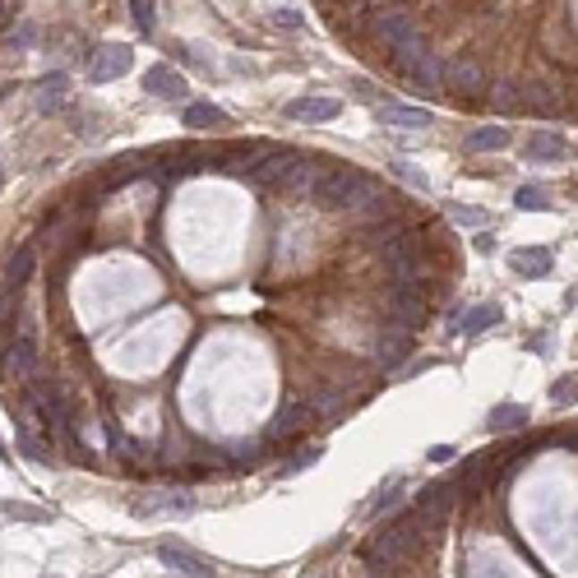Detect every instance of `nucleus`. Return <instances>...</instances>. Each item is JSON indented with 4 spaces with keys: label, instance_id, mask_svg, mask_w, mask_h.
<instances>
[{
    "label": "nucleus",
    "instance_id": "f3484780",
    "mask_svg": "<svg viewBox=\"0 0 578 578\" xmlns=\"http://www.w3.org/2000/svg\"><path fill=\"white\" fill-rule=\"evenodd\" d=\"M292 157H296V149H268L259 162H255V181L259 185H273V190H278V181H283V172L292 167Z\"/></svg>",
    "mask_w": 578,
    "mask_h": 578
},
{
    "label": "nucleus",
    "instance_id": "20e7f679",
    "mask_svg": "<svg viewBox=\"0 0 578 578\" xmlns=\"http://www.w3.org/2000/svg\"><path fill=\"white\" fill-rule=\"evenodd\" d=\"M157 560L167 565L176 578H213V574H217V565H213L208 556H200V550H190V546H181V541H162V546H157Z\"/></svg>",
    "mask_w": 578,
    "mask_h": 578
},
{
    "label": "nucleus",
    "instance_id": "ddd939ff",
    "mask_svg": "<svg viewBox=\"0 0 578 578\" xmlns=\"http://www.w3.org/2000/svg\"><path fill=\"white\" fill-rule=\"evenodd\" d=\"M398 200H389V195H384V190H375V195H366L361 204H356L352 213H356V223H366V227H384V223H398Z\"/></svg>",
    "mask_w": 578,
    "mask_h": 578
},
{
    "label": "nucleus",
    "instance_id": "4be33fe9",
    "mask_svg": "<svg viewBox=\"0 0 578 578\" xmlns=\"http://www.w3.org/2000/svg\"><path fill=\"white\" fill-rule=\"evenodd\" d=\"M528 157L532 162H560V157H569V140H565V134H532V140H528Z\"/></svg>",
    "mask_w": 578,
    "mask_h": 578
},
{
    "label": "nucleus",
    "instance_id": "7c9ffc66",
    "mask_svg": "<svg viewBox=\"0 0 578 578\" xmlns=\"http://www.w3.org/2000/svg\"><path fill=\"white\" fill-rule=\"evenodd\" d=\"M449 217H454L458 227H486V223H490V213H486V208H467V204H454V208H449Z\"/></svg>",
    "mask_w": 578,
    "mask_h": 578
},
{
    "label": "nucleus",
    "instance_id": "1a4fd4ad",
    "mask_svg": "<svg viewBox=\"0 0 578 578\" xmlns=\"http://www.w3.org/2000/svg\"><path fill=\"white\" fill-rule=\"evenodd\" d=\"M130 65H134V51H130V47H116V42H106V47L93 51L89 74H93V84H112V79L130 74Z\"/></svg>",
    "mask_w": 578,
    "mask_h": 578
},
{
    "label": "nucleus",
    "instance_id": "f704fd0d",
    "mask_svg": "<svg viewBox=\"0 0 578 578\" xmlns=\"http://www.w3.org/2000/svg\"><path fill=\"white\" fill-rule=\"evenodd\" d=\"M550 398H556L560 407H565V403H574V398H578V375H565V379H556V389H550Z\"/></svg>",
    "mask_w": 578,
    "mask_h": 578
},
{
    "label": "nucleus",
    "instance_id": "5701e85b",
    "mask_svg": "<svg viewBox=\"0 0 578 578\" xmlns=\"http://www.w3.org/2000/svg\"><path fill=\"white\" fill-rule=\"evenodd\" d=\"M509 149V130L505 125H477L467 134V153H500Z\"/></svg>",
    "mask_w": 578,
    "mask_h": 578
},
{
    "label": "nucleus",
    "instance_id": "39448f33",
    "mask_svg": "<svg viewBox=\"0 0 578 578\" xmlns=\"http://www.w3.org/2000/svg\"><path fill=\"white\" fill-rule=\"evenodd\" d=\"M445 89H449L458 102L481 98V93H486V70H481V61H472V56L449 61V65H445Z\"/></svg>",
    "mask_w": 578,
    "mask_h": 578
},
{
    "label": "nucleus",
    "instance_id": "473e14b6",
    "mask_svg": "<svg viewBox=\"0 0 578 578\" xmlns=\"http://www.w3.org/2000/svg\"><path fill=\"white\" fill-rule=\"evenodd\" d=\"M319 458H324V449H319V445H310V449H301L296 458H287V463H283V472H306V467H310V463H319Z\"/></svg>",
    "mask_w": 578,
    "mask_h": 578
},
{
    "label": "nucleus",
    "instance_id": "cd10ccee",
    "mask_svg": "<svg viewBox=\"0 0 578 578\" xmlns=\"http://www.w3.org/2000/svg\"><path fill=\"white\" fill-rule=\"evenodd\" d=\"M223 106H213V102H195V106H185V125L190 130H208V125H223Z\"/></svg>",
    "mask_w": 578,
    "mask_h": 578
},
{
    "label": "nucleus",
    "instance_id": "0eeeda50",
    "mask_svg": "<svg viewBox=\"0 0 578 578\" xmlns=\"http://www.w3.org/2000/svg\"><path fill=\"white\" fill-rule=\"evenodd\" d=\"M384 306H389V324H403V328H421L426 324V296L417 287H394Z\"/></svg>",
    "mask_w": 578,
    "mask_h": 578
},
{
    "label": "nucleus",
    "instance_id": "c9c22d12",
    "mask_svg": "<svg viewBox=\"0 0 578 578\" xmlns=\"http://www.w3.org/2000/svg\"><path fill=\"white\" fill-rule=\"evenodd\" d=\"M19 449H23V454H29V458H38V463H47V449L38 445V439H33V435H23V430H19Z\"/></svg>",
    "mask_w": 578,
    "mask_h": 578
},
{
    "label": "nucleus",
    "instance_id": "4c0bfd02",
    "mask_svg": "<svg viewBox=\"0 0 578 578\" xmlns=\"http://www.w3.org/2000/svg\"><path fill=\"white\" fill-rule=\"evenodd\" d=\"M430 458H435V463H449V458H454V449H449V445H439V449H430Z\"/></svg>",
    "mask_w": 578,
    "mask_h": 578
},
{
    "label": "nucleus",
    "instance_id": "423d86ee",
    "mask_svg": "<svg viewBox=\"0 0 578 578\" xmlns=\"http://www.w3.org/2000/svg\"><path fill=\"white\" fill-rule=\"evenodd\" d=\"M458 500H463L458 481H435V486H426V490L417 495V518L426 523V528H435V523L449 518V509H454Z\"/></svg>",
    "mask_w": 578,
    "mask_h": 578
},
{
    "label": "nucleus",
    "instance_id": "72a5a7b5",
    "mask_svg": "<svg viewBox=\"0 0 578 578\" xmlns=\"http://www.w3.org/2000/svg\"><path fill=\"white\" fill-rule=\"evenodd\" d=\"M394 176H398V181H407L412 190H430V181H426L417 167H412V162H394Z\"/></svg>",
    "mask_w": 578,
    "mask_h": 578
},
{
    "label": "nucleus",
    "instance_id": "6e6552de",
    "mask_svg": "<svg viewBox=\"0 0 578 578\" xmlns=\"http://www.w3.org/2000/svg\"><path fill=\"white\" fill-rule=\"evenodd\" d=\"M375 356H379L384 370H398L407 356H412V328H403V324H384L379 338H375Z\"/></svg>",
    "mask_w": 578,
    "mask_h": 578
},
{
    "label": "nucleus",
    "instance_id": "2eb2a0df",
    "mask_svg": "<svg viewBox=\"0 0 578 578\" xmlns=\"http://www.w3.org/2000/svg\"><path fill=\"white\" fill-rule=\"evenodd\" d=\"M292 121H338L343 116V102L338 98H301L287 106Z\"/></svg>",
    "mask_w": 578,
    "mask_h": 578
},
{
    "label": "nucleus",
    "instance_id": "6ab92c4d",
    "mask_svg": "<svg viewBox=\"0 0 578 578\" xmlns=\"http://www.w3.org/2000/svg\"><path fill=\"white\" fill-rule=\"evenodd\" d=\"M407 84L417 89V93H426V98H430V93H439V89H445V65H439L435 56H421L417 65L407 70Z\"/></svg>",
    "mask_w": 578,
    "mask_h": 578
},
{
    "label": "nucleus",
    "instance_id": "7ed1b4c3",
    "mask_svg": "<svg viewBox=\"0 0 578 578\" xmlns=\"http://www.w3.org/2000/svg\"><path fill=\"white\" fill-rule=\"evenodd\" d=\"M375 181L366 176V172H356V167H334V172H324L319 176V185L310 190V200L319 204V208H356L366 195H375Z\"/></svg>",
    "mask_w": 578,
    "mask_h": 578
},
{
    "label": "nucleus",
    "instance_id": "412c9836",
    "mask_svg": "<svg viewBox=\"0 0 578 578\" xmlns=\"http://www.w3.org/2000/svg\"><path fill=\"white\" fill-rule=\"evenodd\" d=\"M421 56H430V47H426V38H421V33H407L398 47H389V65H394V70H403V74H407L412 65H417Z\"/></svg>",
    "mask_w": 578,
    "mask_h": 578
},
{
    "label": "nucleus",
    "instance_id": "bb28decb",
    "mask_svg": "<svg viewBox=\"0 0 578 578\" xmlns=\"http://www.w3.org/2000/svg\"><path fill=\"white\" fill-rule=\"evenodd\" d=\"M157 509H167V490H134L130 495V514L134 518H153Z\"/></svg>",
    "mask_w": 578,
    "mask_h": 578
},
{
    "label": "nucleus",
    "instance_id": "f8f14e48",
    "mask_svg": "<svg viewBox=\"0 0 578 578\" xmlns=\"http://www.w3.org/2000/svg\"><path fill=\"white\" fill-rule=\"evenodd\" d=\"M370 33L384 42V51H389V47H398L407 33H417V23H412L403 10H379V14L370 19Z\"/></svg>",
    "mask_w": 578,
    "mask_h": 578
},
{
    "label": "nucleus",
    "instance_id": "f03ea898",
    "mask_svg": "<svg viewBox=\"0 0 578 578\" xmlns=\"http://www.w3.org/2000/svg\"><path fill=\"white\" fill-rule=\"evenodd\" d=\"M379 259H384V268H389L394 287H417L426 264H430V245L417 232H398V236H389L379 245Z\"/></svg>",
    "mask_w": 578,
    "mask_h": 578
},
{
    "label": "nucleus",
    "instance_id": "a211bd4d",
    "mask_svg": "<svg viewBox=\"0 0 578 578\" xmlns=\"http://www.w3.org/2000/svg\"><path fill=\"white\" fill-rule=\"evenodd\" d=\"M505 319V310L495 306V301H481V306H467L458 315V334H486V328H495Z\"/></svg>",
    "mask_w": 578,
    "mask_h": 578
},
{
    "label": "nucleus",
    "instance_id": "e433bc0d",
    "mask_svg": "<svg viewBox=\"0 0 578 578\" xmlns=\"http://www.w3.org/2000/svg\"><path fill=\"white\" fill-rule=\"evenodd\" d=\"M273 23H278V29H292V33H296V29H301V14H296V10H278V14H273Z\"/></svg>",
    "mask_w": 578,
    "mask_h": 578
},
{
    "label": "nucleus",
    "instance_id": "dca6fc26",
    "mask_svg": "<svg viewBox=\"0 0 578 578\" xmlns=\"http://www.w3.org/2000/svg\"><path fill=\"white\" fill-rule=\"evenodd\" d=\"M33 268H38V251H33V245H23V251L10 255L5 283H0V287H5V292H23V287H29V278H33Z\"/></svg>",
    "mask_w": 578,
    "mask_h": 578
},
{
    "label": "nucleus",
    "instance_id": "a878e982",
    "mask_svg": "<svg viewBox=\"0 0 578 578\" xmlns=\"http://www.w3.org/2000/svg\"><path fill=\"white\" fill-rule=\"evenodd\" d=\"M65 93H70V79L65 74H47L38 84V106L42 112H56V106L65 102Z\"/></svg>",
    "mask_w": 578,
    "mask_h": 578
},
{
    "label": "nucleus",
    "instance_id": "aec40b11",
    "mask_svg": "<svg viewBox=\"0 0 578 578\" xmlns=\"http://www.w3.org/2000/svg\"><path fill=\"white\" fill-rule=\"evenodd\" d=\"M375 121L379 125H403V130H426L430 112H421V106H375Z\"/></svg>",
    "mask_w": 578,
    "mask_h": 578
},
{
    "label": "nucleus",
    "instance_id": "f257e3e1",
    "mask_svg": "<svg viewBox=\"0 0 578 578\" xmlns=\"http://www.w3.org/2000/svg\"><path fill=\"white\" fill-rule=\"evenodd\" d=\"M426 541H430V528L417 518V514H403L398 523H389L375 541H366V565L370 569H379V574H398V569H407L412 560L426 550Z\"/></svg>",
    "mask_w": 578,
    "mask_h": 578
},
{
    "label": "nucleus",
    "instance_id": "c756f323",
    "mask_svg": "<svg viewBox=\"0 0 578 578\" xmlns=\"http://www.w3.org/2000/svg\"><path fill=\"white\" fill-rule=\"evenodd\" d=\"M130 19H134V29L149 38L157 29V5H153V0H130Z\"/></svg>",
    "mask_w": 578,
    "mask_h": 578
},
{
    "label": "nucleus",
    "instance_id": "c85d7f7f",
    "mask_svg": "<svg viewBox=\"0 0 578 578\" xmlns=\"http://www.w3.org/2000/svg\"><path fill=\"white\" fill-rule=\"evenodd\" d=\"M296 421H306V407L287 403V407H278V417L268 421V435H273V439H283V435H292V430H296Z\"/></svg>",
    "mask_w": 578,
    "mask_h": 578
},
{
    "label": "nucleus",
    "instance_id": "9b49d317",
    "mask_svg": "<svg viewBox=\"0 0 578 578\" xmlns=\"http://www.w3.org/2000/svg\"><path fill=\"white\" fill-rule=\"evenodd\" d=\"M315 185H319V157L296 153L292 167H287L283 181H278V190H283V195H306V190H315Z\"/></svg>",
    "mask_w": 578,
    "mask_h": 578
},
{
    "label": "nucleus",
    "instance_id": "58836bf2",
    "mask_svg": "<svg viewBox=\"0 0 578 578\" xmlns=\"http://www.w3.org/2000/svg\"><path fill=\"white\" fill-rule=\"evenodd\" d=\"M0 29H5V10H0Z\"/></svg>",
    "mask_w": 578,
    "mask_h": 578
},
{
    "label": "nucleus",
    "instance_id": "393cba45",
    "mask_svg": "<svg viewBox=\"0 0 578 578\" xmlns=\"http://www.w3.org/2000/svg\"><path fill=\"white\" fill-rule=\"evenodd\" d=\"M490 106H495L500 116L523 112V89L514 84V79H500V84H490Z\"/></svg>",
    "mask_w": 578,
    "mask_h": 578
},
{
    "label": "nucleus",
    "instance_id": "4468645a",
    "mask_svg": "<svg viewBox=\"0 0 578 578\" xmlns=\"http://www.w3.org/2000/svg\"><path fill=\"white\" fill-rule=\"evenodd\" d=\"M144 93H153V98H167V102H181V98H190L185 79H181L172 65H153V70L144 74Z\"/></svg>",
    "mask_w": 578,
    "mask_h": 578
},
{
    "label": "nucleus",
    "instance_id": "9d476101",
    "mask_svg": "<svg viewBox=\"0 0 578 578\" xmlns=\"http://www.w3.org/2000/svg\"><path fill=\"white\" fill-rule=\"evenodd\" d=\"M509 268L518 278H546L556 268V255H550V245H518V251H509Z\"/></svg>",
    "mask_w": 578,
    "mask_h": 578
},
{
    "label": "nucleus",
    "instance_id": "2f4dec72",
    "mask_svg": "<svg viewBox=\"0 0 578 578\" xmlns=\"http://www.w3.org/2000/svg\"><path fill=\"white\" fill-rule=\"evenodd\" d=\"M514 204H518V208H528V213H537V208H546L550 200H546V190H537V185H523L518 195H514Z\"/></svg>",
    "mask_w": 578,
    "mask_h": 578
},
{
    "label": "nucleus",
    "instance_id": "b1692460",
    "mask_svg": "<svg viewBox=\"0 0 578 578\" xmlns=\"http://www.w3.org/2000/svg\"><path fill=\"white\" fill-rule=\"evenodd\" d=\"M528 417H532V412L523 407V403H500V407H490L486 426L490 430H523V426H528Z\"/></svg>",
    "mask_w": 578,
    "mask_h": 578
}]
</instances>
